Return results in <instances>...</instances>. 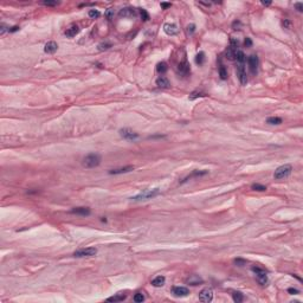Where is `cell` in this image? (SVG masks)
<instances>
[{"label":"cell","mask_w":303,"mask_h":303,"mask_svg":"<svg viewBox=\"0 0 303 303\" xmlns=\"http://www.w3.org/2000/svg\"><path fill=\"white\" fill-rule=\"evenodd\" d=\"M160 194V188H153V189H146L143 192H141L139 194H136L135 197H132L130 200L133 201H142V200H148L152 199L156 195Z\"/></svg>","instance_id":"6da1fadb"},{"label":"cell","mask_w":303,"mask_h":303,"mask_svg":"<svg viewBox=\"0 0 303 303\" xmlns=\"http://www.w3.org/2000/svg\"><path fill=\"white\" fill-rule=\"evenodd\" d=\"M100 164H101V156L98 154H95V153L89 154L83 159V166L86 167V168L97 167Z\"/></svg>","instance_id":"7a4b0ae2"},{"label":"cell","mask_w":303,"mask_h":303,"mask_svg":"<svg viewBox=\"0 0 303 303\" xmlns=\"http://www.w3.org/2000/svg\"><path fill=\"white\" fill-rule=\"evenodd\" d=\"M291 171H293L291 165H283V166H279V167L275 171L274 178H275V179H277V180L284 179V178H287V176L290 175Z\"/></svg>","instance_id":"3957f363"},{"label":"cell","mask_w":303,"mask_h":303,"mask_svg":"<svg viewBox=\"0 0 303 303\" xmlns=\"http://www.w3.org/2000/svg\"><path fill=\"white\" fill-rule=\"evenodd\" d=\"M97 254V250L95 247H85V249H79V250L74 252V256L77 258L82 257H93Z\"/></svg>","instance_id":"277c9868"},{"label":"cell","mask_w":303,"mask_h":303,"mask_svg":"<svg viewBox=\"0 0 303 303\" xmlns=\"http://www.w3.org/2000/svg\"><path fill=\"white\" fill-rule=\"evenodd\" d=\"M252 271L255 272L256 278H257V281H258L259 284H262V286H265V284L268 283V276H266V272H265L263 269L258 268V266H252Z\"/></svg>","instance_id":"5b68a950"},{"label":"cell","mask_w":303,"mask_h":303,"mask_svg":"<svg viewBox=\"0 0 303 303\" xmlns=\"http://www.w3.org/2000/svg\"><path fill=\"white\" fill-rule=\"evenodd\" d=\"M199 300L201 302L208 303L213 300V290L211 288H205L199 293Z\"/></svg>","instance_id":"8992f818"},{"label":"cell","mask_w":303,"mask_h":303,"mask_svg":"<svg viewBox=\"0 0 303 303\" xmlns=\"http://www.w3.org/2000/svg\"><path fill=\"white\" fill-rule=\"evenodd\" d=\"M120 135L121 137L126 139V140H129V141H134L136 139H139V134L137 133H134L132 129H128V128H123L120 130Z\"/></svg>","instance_id":"52a82bcc"},{"label":"cell","mask_w":303,"mask_h":303,"mask_svg":"<svg viewBox=\"0 0 303 303\" xmlns=\"http://www.w3.org/2000/svg\"><path fill=\"white\" fill-rule=\"evenodd\" d=\"M237 76L239 78L240 84L245 85L247 83V77H246V71H245L244 64H238L237 65Z\"/></svg>","instance_id":"ba28073f"},{"label":"cell","mask_w":303,"mask_h":303,"mask_svg":"<svg viewBox=\"0 0 303 303\" xmlns=\"http://www.w3.org/2000/svg\"><path fill=\"white\" fill-rule=\"evenodd\" d=\"M247 63H249V68H250L251 72H252V74H257V70H258V64H259L258 57H257L256 55H251L250 57L247 58Z\"/></svg>","instance_id":"9c48e42d"},{"label":"cell","mask_w":303,"mask_h":303,"mask_svg":"<svg viewBox=\"0 0 303 303\" xmlns=\"http://www.w3.org/2000/svg\"><path fill=\"white\" fill-rule=\"evenodd\" d=\"M178 71H179V74H181L182 76H187L189 72H191V65L185 59L182 62H180V64L178 65Z\"/></svg>","instance_id":"30bf717a"},{"label":"cell","mask_w":303,"mask_h":303,"mask_svg":"<svg viewBox=\"0 0 303 303\" xmlns=\"http://www.w3.org/2000/svg\"><path fill=\"white\" fill-rule=\"evenodd\" d=\"M172 293L174 294V296L178 297H185L189 294V290L185 287H173L172 288Z\"/></svg>","instance_id":"8fae6325"},{"label":"cell","mask_w":303,"mask_h":303,"mask_svg":"<svg viewBox=\"0 0 303 303\" xmlns=\"http://www.w3.org/2000/svg\"><path fill=\"white\" fill-rule=\"evenodd\" d=\"M164 31H165L168 36H175L178 32H179V29H178V26H176L175 24H169V23H167V24L164 25Z\"/></svg>","instance_id":"7c38bea8"},{"label":"cell","mask_w":303,"mask_h":303,"mask_svg":"<svg viewBox=\"0 0 303 303\" xmlns=\"http://www.w3.org/2000/svg\"><path fill=\"white\" fill-rule=\"evenodd\" d=\"M70 212L74 213V215L89 216V215H90V208H88V207H74Z\"/></svg>","instance_id":"4fadbf2b"},{"label":"cell","mask_w":303,"mask_h":303,"mask_svg":"<svg viewBox=\"0 0 303 303\" xmlns=\"http://www.w3.org/2000/svg\"><path fill=\"white\" fill-rule=\"evenodd\" d=\"M78 32H79V27L74 24V25H71L69 29H66L65 36H66V37H69V38H72V37H75L76 34H78Z\"/></svg>","instance_id":"5bb4252c"},{"label":"cell","mask_w":303,"mask_h":303,"mask_svg":"<svg viewBox=\"0 0 303 303\" xmlns=\"http://www.w3.org/2000/svg\"><path fill=\"white\" fill-rule=\"evenodd\" d=\"M156 85H157L159 88H161V89H168V88L171 86V83H169V81H168L166 77L160 76V77L156 79Z\"/></svg>","instance_id":"9a60e30c"},{"label":"cell","mask_w":303,"mask_h":303,"mask_svg":"<svg viewBox=\"0 0 303 303\" xmlns=\"http://www.w3.org/2000/svg\"><path fill=\"white\" fill-rule=\"evenodd\" d=\"M57 49H58V45L56 42H49L44 46V51L46 53H55L57 51Z\"/></svg>","instance_id":"2e32d148"},{"label":"cell","mask_w":303,"mask_h":303,"mask_svg":"<svg viewBox=\"0 0 303 303\" xmlns=\"http://www.w3.org/2000/svg\"><path fill=\"white\" fill-rule=\"evenodd\" d=\"M134 169V166H126V167H121L117 169H111L109 171V174H122V173H128L132 172Z\"/></svg>","instance_id":"e0dca14e"},{"label":"cell","mask_w":303,"mask_h":303,"mask_svg":"<svg viewBox=\"0 0 303 303\" xmlns=\"http://www.w3.org/2000/svg\"><path fill=\"white\" fill-rule=\"evenodd\" d=\"M121 17H134L136 15V12L134 8H130V7H126V8H122L118 13Z\"/></svg>","instance_id":"ac0fdd59"},{"label":"cell","mask_w":303,"mask_h":303,"mask_svg":"<svg viewBox=\"0 0 303 303\" xmlns=\"http://www.w3.org/2000/svg\"><path fill=\"white\" fill-rule=\"evenodd\" d=\"M186 282L188 284H191V286H198L199 283H203V279L197 275H192L186 279Z\"/></svg>","instance_id":"d6986e66"},{"label":"cell","mask_w":303,"mask_h":303,"mask_svg":"<svg viewBox=\"0 0 303 303\" xmlns=\"http://www.w3.org/2000/svg\"><path fill=\"white\" fill-rule=\"evenodd\" d=\"M165 281H166V278H165L164 276H157V277H155V278L152 281V286H153V287H156V288L162 287L164 284H165Z\"/></svg>","instance_id":"ffe728a7"},{"label":"cell","mask_w":303,"mask_h":303,"mask_svg":"<svg viewBox=\"0 0 303 303\" xmlns=\"http://www.w3.org/2000/svg\"><path fill=\"white\" fill-rule=\"evenodd\" d=\"M236 49H233L232 46H228L227 47V50L225 51V56H226V58L227 59H230V61H235V58H236Z\"/></svg>","instance_id":"44dd1931"},{"label":"cell","mask_w":303,"mask_h":303,"mask_svg":"<svg viewBox=\"0 0 303 303\" xmlns=\"http://www.w3.org/2000/svg\"><path fill=\"white\" fill-rule=\"evenodd\" d=\"M235 59L238 62V64H244V62L246 61V56L243 51L238 50V51H236V58Z\"/></svg>","instance_id":"7402d4cb"},{"label":"cell","mask_w":303,"mask_h":303,"mask_svg":"<svg viewBox=\"0 0 303 303\" xmlns=\"http://www.w3.org/2000/svg\"><path fill=\"white\" fill-rule=\"evenodd\" d=\"M126 297H127V296L124 295V294H116V295L109 297L108 301H109V302H122V301L126 300Z\"/></svg>","instance_id":"603a6c76"},{"label":"cell","mask_w":303,"mask_h":303,"mask_svg":"<svg viewBox=\"0 0 303 303\" xmlns=\"http://www.w3.org/2000/svg\"><path fill=\"white\" fill-rule=\"evenodd\" d=\"M156 70H157L159 74H165L166 71L168 70V66H167V64L165 62H161V63H159L156 65Z\"/></svg>","instance_id":"cb8c5ba5"},{"label":"cell","mask_w":303,"mask_h":303,"mask_svg":"<svg viewBox=\"0 0 303 303\" xmlns=\"http://www.w3.org/2000/svg\"><path fill=\"white\" fill-rule=\"evenodd\" d=\"M232 298H233V301H235L236 303H240V302L244 301V296H243V294L239 293V291H235V293L232 294Z\"/></svg>","instance_id":"d4e9b609"},{"label":"cell","mask_w":303,"mask_h":303,"mask_svg":"<svg viewBox=\"0 0 303 303\" xmlns=\"http://www.w3.org/2000/svg\"><path fill=\"white\" fill-rule=\"evenodd\" d=\"M207 173H208L207 171H194V172H193V173H192L191 175H188V176L186 178V179H185V180H184L182 182L187 181V180L189 179V178H193V176H200V175H205V174H207Z\"/></svg>","instance_id":"484cf974"},{"label":"cell","mask_w":303,"mask_h":303,"mask_svg":"<svg viewBox=\"0 0 303 303\" xmlns=\"http://www.w3.org/2000/svg\"><path fill=\"white\" fill-rule=\"evenodd\" d=\"M204 62H205V53L203 51H200L197 55V57H195V63L201 65V64H204Z\"/></svg>","instance_id":"4316f807"},{"label":"cell","mask_w":303,"mask_h":303,"mask_svg":"<svg viewBox=\"0 0 303 303\" xmlns=\"http://www.w3.org/2000/svg\"><path fill=\"white\" fill-rule=\"evenodd\" d=\"M219 76H220L222 79H227V70L224 65L219 66Z\"/></svg>","instance_id":"83f0119b"},{"label":"cell","mask_w":303,"mask_h":303,"mask_svg":"<svg viewBox=\"0 0 303 303\" xmlns=\"http://www.w3.org/2000/svg\"><path fill=\"white\" fill-rule=\"evenodd\" d=\"M266 123L269 124H281L282 123V118L281 117H269L266 120Z\"/></svg>","instance_id":"f1b7e54d"},{"label":"cell","mask_w":303,"mask_h":303,"mask_svg":"<svg viewBox=\"0 0 303 303\" xmlns=\"http://www.w3.org/2000/svg\"><path fill=\"white\" fill-rule=\"evenodd\" d=\"M251 188L255 189V191H259V192H264V191H266V186L261 185V184H254V185L251 186Z\"/></svg>","instance_id":"f546056e"},{"label":"cell","mask_w":303,"mask_h":303,"mask_svg":"<svg viewBox=\"0 0 303 303\" xmlns=\"http://www.w3.org/2000/svg\"><path fill=\"white\" fill-rule=\"evenodd\" d=\"M88 14H89V17H90V18H93V19H96V18H98L101 15L100 11H97V10H90Z\"/></svg>","instance_id":"4dcf8cb0"},{"label":"cell","mask_w":303,"mask_h":303,"mask_svg":"<svg viewBox=\"0 0 303 303\" xmlns=\"http://www.w3.org/2000/svg\"><path fill=\"white\" fill-rule=\"evenodd\" d=\"M140 14H141V18H142V19H143L145 22L149 20V14H148V12H147L145 8H141V10H140Z\"/></svg>","instance_id":"1f68e13d"},{"label":"cell","mask_w":303,"mask_h":303,"mask_svg":"<svg viewBox=\"0 0 303 303\" xmlns=\"http://www.w3.org/2000/svg\"><path fill=\"white\" fill-rule=\"evenodd\" d=\"M204 96H206V95L203 94V93L194 91V93H192V94L189 95V100H195V98H198V97H204Z\"/></svg>","instance_id":"d6a6232c"},{"label":"cell","mask_w":303,"mask_h":303,"mask_svg":"<svg viewBox=\"0 0 303 303\" xmlns=\"http://www.w3.org/2000/svg\"><path fill=\"white\" fill-rule=\"evenodd\" d=\"M134 301H135V302H137V303H140V302H143V301H145V296L142 295L141 293H137V294H135V295H134Z\"/></svg>","instance_id":"836d02e7"},{"label":"cell","mask_w":303,"mask_h":303,"mask_svg":"<svg viewBox=\"0 0 303 303\" xmlns=\"http://www.w3.org/2000/svg\"><path fill=\"white\" fill-rule=\"evenodd\" d=\"M111 47V44L110 43H102L98 45V50L100 51H104V50H108Z\"/></svg>","instance_id":"e575fe53"},{"label":"cell","mask_w":303,"mask_h":303,"mask_svg":"<svg viewBox=\"0 0 303 303\" xmlns=\"http://www.w3.org/2000/svg\"><path fill=\"white\" fill-rule=\"evenodd\" d=\"M230 43H231V45L230 46H232L233 49H236V47H238V44H239V42H238V39L237 38H231L230 39Z\"/></svg>","instance_id":"d590c367"},{"label":"cell","mask_w":303,"mask_h":303,"mask_svg":"<svg viewBox=\"0 0 303 303\" xmlns=\"http://www.w3.org/2000/svg\"><path fill=\"white\" fill-rule=\"evenodd\" d=\"M113 15H114V10H111V8H109L108 11L105 12V17L108 18V19H111Z\"/></svg>","instance_id":"8d00e7d4"},{"label":"cell","mask_w":303,"mask_h":303,"mask_svg":"<svg viewBox=\"0 0 303 303\" xmlns=\"http://www.w3.org/2000/svg\"><path fill=\"white\" fill-rule=\"evenodd\" d=\"M194 31H195V25L191 24V25L187 26V33H188V34H192Z\"/></svg>","instance_id":"74e56055"},{"label":"cell","mask_w":303,"mask_h":303,"mask_svg":"<svg viewBox=\"0 0 303 303\" xmlns=\"http://www.w3.org/2000/svg\"><path fill=\"white\" fill-rule=\"evenodd\" d=\"M43 5H45V6H57L58 3L57 1H43Z\"/></svg>","instance_id":"f35d334b"},{"label":"cell","mask_w":303,"mask_h":303,"mask_svg":"<svg viewBox=\"0 0 303 303\" xmlns=\"http://www.w3.org/2000/svg\"><path fill=\"white\" fill-rule=\"evenodd\" d=\"M235 263H236L237 265L242 266V265H244V264L246 263V261H244V259H240V258H238V259H235Z\"/></svg>","instance_id":"ab89813d"},{"label":"cell","mask_w":303,"mask_h":303,"mask_svg":"<svg viewBox=\"0 0 303 303\" xmlns=\"http://www.w3.org/2000/svg\"><path fill=\"white\" fill-rule=\"evenodd\" d=\"M295 7L297 8L298 12H302V11H303V5H302L301 3H296V4H295Z\"/></svg>","instance_id":"60d3db41"},{"label":"cell","mask_w":303,"mask_h":303,"mask_svg":"<svg viewBox=\"0 0 303 303\" xmlns=\"http://www.w3.org/2000/svg\"><path fill=\"white\" fill-rule=\"evenodd\" d=\"M288 293L291 294V295H296V294H298V290H297V289H294V288H289V289H288Z\"/></svg>","instance_id":"b9f144b4"},{"label":"cell","mask_w":303,"mask_h":303,"mask_svg":"<svg viewBox=\"0 0 303 303\" xmlns=\"http://www.w3.org/2000/svg\"><path fill=\"white\" fill-rule=\"evenodd\" d=\"M244 44H245V46H251V45H252V40H251L250 38H246L245 42H244Z\"/></svg>","instance_id":"7bdbcfd3"},{"label":"cell","mask_w":303,"mask_h":303,"mask_svg":"<svg viewBox=\"0 0 303 303\" xmlns=\"http://www.w3.org/2000/svg\"><path fill=\"white\" fill-rule=\"evenodd\" d=\"M232 26H233L235 30H240V29H239V26H240V22H235V23L232 24Z\"/></svg>","instance_id":"ee69618b"},{"label":"cell","mask_w":303,"mask_h":303,"mask_svg":"<svg viewBox=\"0 0 303 303\" xmlns=\"http://www.w3.org/2000/svg\"><path fill=\"white\" fill-rule=\"evenodd\" d=\"M6 31H8V30H7V26H6L5 24H3V25H1V30H0V33L4 34Z\"/></svg>","instance_id":"f6af8a7d"},{"label":"cell","mask_w":303,"mask_h":303,"mask_svg":"<svg viewBox=\"0 0 303 303\" xmlns=\"http://www.w3.org/2000/svg\"><path fill=\"white\" fill-rule=\"evenodd\" d=\"M160 6H161L162 8H168V7H171V4L169 3H161Z\"/></svg>","instance_id":"bcb514c9"},{"label":"cell","mask_w":303,"mask_h":303,"mask_svg":"<svg viewBox=\"0 0 303 303\" xmlns=\"http://www.w3.org/2000/svg\"><path fill=\"white\" fill-rule=\"evenodd\" d=\"M18 30H19V27H18V26H13L12 29L8 27V32H15V31H18Z\"/></svg>","instance_id":"7dc6e473"},{"label":"cell","mask_w":303,"mask_h":303,"mask_svg":"<svg viewBox=\"0 0 303 303\" xmlns=\"http://www.w3.org/2000/svg\"><path fill=\"white\" fill-rule=\"evenodd\" d=\"M283 26H286V27H289V26H290V22L286 19V20L283 22Z\"/></svg>","instance_id":"c3c4849f"},{"label":"cell","mask_w":303,"mask_h":303,"mask_svg":"<svg viewBox=\"0 0 303 303\" xmlns=\"http://www.w3.org/2000/svg\"><path fill=\"white\" fill-rule=\"evenodd\" d=\"M262 4H263V5H265V6H268V5H270L271 3H270V1H266V3H265V1H263Z\"/></svg>","instance_id":"681fc988"}]
</instances>
